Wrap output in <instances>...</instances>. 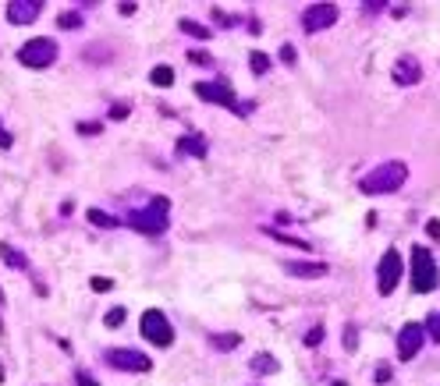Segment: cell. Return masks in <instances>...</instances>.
Listing matches in <instances>:
<instances>
[{
  "label": "cell",
  "mask_w": 440,
  "mask_h": 386,
  "mask_svg": "<svg viewBox=\"0 0 440 386\" xmlns=\"http://www.w3.org/2000/svg\"><path fill=\"white\" fill-rule=\"evenodd\" d=\"M405 181H408V167H405L401 159H391V163H380L376 171H369L359 181V192H366V195H391Z\"/></svg>",
  "instance_id": "1"
},
{
  "label": "cell",
  "mask_w": 440,
  "mask_h": 386,
  "mask_svg": "<svg viewBox=\"0 0 440 386\" xmlns=\"http://www.w3.org/2000/svg\"><path fill=\"white\" fill-rule=\"evenodd\" d=\"M167 209H171V199L156 195L146 209H132L128 224H132L139 234H163V231H167Z\"/></svg>",
  "instance_id": "2"
},
{
  "label": "cell",
  "mask_w": 440,
  "mask_h": 386,
  "mask_svg": "<svg viewBox=\"0 0 440 386\" xmlns=\"http://www.w3.org/2000/svg\"><path fill=\"white\" fill-rule=\"evenodd\" d=\"M433 287H436L433 255H429V248L415 245V248H412V291H415V294H429Z\"/></svg>",
  "instance_id": "3"
},
{
  "label": "cell",
  "mask_w": 440,
  "mask_h": 386,
  "mask_svg": "<svg viewBox=\"0 0 440 386\" xmlns=\"http://www.w3.org/2000/svg\"><path fill=\"white\" fill-rule=\"evenodd\" d=\"M139 329H142V337L149 344H156V348H171L174 344V326L167 322V315H163L160 308H146Z\"/></svg>",
  "instance_id": "4"
},
{
  "label": "cell",
  "mask_w": 440,
  "mask_h": 386,
  "mask_svg": "<svg viewBox=\"0 0 440 386\" xmlns=\"http://www.w3.org/2000/svg\"><path fill=\"white\" fill-rule=\"evenodd\" d=\"M18 61L25 68H50L53 61H57V43L53 39H29L18 50Z\"/></svg>",
  "instance_id": "5"
},
{
  "label": "cell",
  "mask_w": 440,
  "mask_h": 386,
  "mask_svg": "<svg viewBox=\"0 0 440 386\" xmlns=\"http://www.w3.org/2000/svg\"><path fill=\"white\" fill-rule=\"evenodd\" d=\"M401 273H405L401 255L394 248H387V252H383V259H380V266H376V287H380V294H394Z\"/></svg>",
  "instance_id": "6"
},
{
  "label": "cell",
  "mask_w": 440,
  "mask_h": 386,
  "mask_svg": "<svg viewBox=\"0 0 440 386\" xmlns=\"http://www.w3.org/2000/svg\"><path fill=\"white\" fill-rule=\"evenodd\" d=\"M106 365L125 369V372H149V369H153L149 355L132 351V348H110V351H106Z\"/></svg>",
  "instance_id": "7"
},
{
  "label": "cell",
  "mask_w": 440,
  "mask_h": 386,
  "mask_svg": "<svg viewBox=\"0 0 440 386\" xmlns=\"http://www.w3.org/2000/svg\"><path fill=\"white\" fill-rule=\"evenodd\" d=\"M338 15H341L338 4H309L305 15H302V29L305 32H323V29H330L338 22Z\"/></svg>",
  "instance_id": "8"
},
{
  "label": "cell",
  "mask_w": 440,
  "mask_h": 386,
  "mask_svg": "<svg viewBox=\"0 0 440 386\" xmlns=\"http://www.w3.org/2000/svg\"><path fill=\"white\" fill-rule=\"evenodd\" d=\"M195 96L206 99V103H216V106L238 110V96H235L228 85H216V82H195Z\"/></svg>",
  "instance_id": "9"
},
{
  "label": "cell",
  "mask_w": 440,
  "mask_h": 386,
  "mask_svg": "<svg viewBox=\"0 0 440 386\" xmlns=\"http://www.w3.org/2000/svg\"><path fill=\"white\" fill-rule=\"evenodd\" d=\"M422 341H426V334H422V326L419 322H408L401 334H398V358H415L419 351H422Z\"/></svg>",
  "instance_id": "10"
},
{
  "label": "cell",
  "mask_w": 440,
  "mask_h": 386,
  "mask_svg": "<svg viewBox=\"0 0 440 386\" xmlns=\"http://www.w3.org/2000/svg\"><path fill=\"white\" fill-rule=\"evenodd\" d=\"M39 11H43L39 0H11V4H8V22H15V25H29V22L39 18Z\"/></svg>",
  "instance_id": "11"
},
{
  "label": "cell",
  "mask_w": 440,
  "mask_h": 386,
  "mask_svg": "<svg viewBox=\"0 0 440 386\" xmlns=\"http://www.w3.org/2000/svg\"><path fill=\"white\" fill-rule=\"evenodd\" d=\"M391 75H394L398 85H419V82H422V68H419L415 57H398Z\"/></svg>",
  "instance_id": "12"
},
{
  "label": "cell",
  "mask_w": 440,
  "mask_h": 386,
  "mask_svg": "<svg viewBox=\"0 0 440 386\" xmlns=\"http://www.w3.org/2000/svg\"><path fill=\"white\" fill-rule=\"evenodd\" d=\"M284 273L298 280H319V277H326V266L323 262H284Z\"/></svg>",
  "instance_id": "13"
},
{
  "label": "cell",
  "mask_w": 440,
  "mask_h": 386,
  "mask_svg": "<svg viewBox=\"0 0 440 386\" xmlns=\"http://www.w3.org/2000/svg\"><path fill=\"white\" fill-rule=\"evenodd\" d=\"M178 152H185V156H206V138L202 135H185V138H178Z\"/></svg>",
  "instance_id": "14"
},
{
  "label": "cell",
  "mask_w": 440,
  "mask_h": 386,
  "mask_svg": "<svg viewBox=\"0 0 440 386\" xmlns=\"http://www.w3.org/2000/svg\"><path fill=\"white\" fill-rule=\"evenodd\" d=\"M249 369H252L256 376H273V372H281V362L273 358V355H256V358L249 362Z\"/></svg>",
  "instance_id": "15"
},
{
  "label": "cell",
  "mask_w": 440,
  "mask_h": 386,
  "mask_svg": "<svg viewBox=\"0 0 440 386\" xmlns=\"http://www.w3.org/2000/svg\"><path fill=\"white\" fill-rule=\"evenodd\" d=\"M0 259H4V262H8L11 269H29V259H25V255H22V252H18L15 245H8V241L0 245Z\"/></svg>",
  "instance_id": "16"
},
{
  "label": "cell",
  "mask_w": 440,
  "mask_h": 386,
  "mask_svg": "<svg viewBox=\"0 0 440 386\" xmlns=\"http://www.w3.org/2000/svg\"><path fill=\"white\" fill-rule=\"evenodd\" d=\"M85 216H89V224H92V227H106V231L121 224V220H118V216H110V213H103V209H89Z\"/></svg>",
  "instance_id": "17"
},
{
  "label": "cell",
  "mask_w": 440,
  "mask_h": 386,
  "mask_svg": "<svg viewBox=\"0 0 440 386\" xmlns=\"http://www.w3.org/2000/svg\"><path fill=\"white\" fill-rule=\"evenodd\" d=\"M238 344H242L238 334H213V337H209V348H216V351H231V348H238Z\"/></svg>",
  "instance_id": "18"
},
{
  "label": "cell",
  "mask_w": 440,
  "mask_h": 386,
  "mask_svg": "<svg viewBox=\"0 0 440 386\" xmlns=\"http://www.w3.org/2000/svg\"><path fill=\"white\" fill-rule=\"evenodd\" d=\"M149 82H153L156 89H167V85H174V71H171L167 64H160V68H153V75H149Z\"/></svg>",
  "instance_id": "19"
},
{
  "label": "cell",
  "mask_w": 440,
  "mask_h": 386,
  "mask_svg": "<svg viewBox=\"0 0 440 386\" xmlns=\"http://www.w3.org/2000/svg\"><path fill=\"white\" fill-rule=\"evenodd\" d=\"M178 29H181V32H188V36H195V39H209V29H206V25H199V22H192V18H181V22H178Z\"/></svg>",
  "instance_id": "20"
},
{
  "label": "cell",
  "mask_w": 440,
  "mask_h": 386,
  "mask_svg": "<svg viewBox=\"0 0 440 386\" xmlns=\"http://www.w3.org/2000/svg\"><path fill=\"white\" fill-rule=\"evenodd\" d=\"M249 64H252L256 75H266V71H270V57H266L263 50H252V53H249Z\"/></svg>",
  "instance_id": "21"
},
{
  "label": "cell",
  "mask_w": 440,
  "mask_h": 386,
  "mask_svg": "<svg viewBox=\"0 0 440 386\" xmlns=\"http://www.w3.org/2000/svg\"><path fill=\"white\" fill-rule=\"evenodd\" d=\"M125 319H128V312H125V305H121V308H110L103 322H106L110 329H118V326H125Z\"/></svg>",
  "instance_id": "22"
},
{
  "label": "cell",
  "mask_w": 440,
  "mask_h": 386,
  "mask_svg": "<svg viewBox=\"0 0 440 386\" xmlns=\"http://www.w3.org/2000/svg\"><path fill=\"white\" fill-rule=\"evenodd\" d=\"M422 334H426V337H433V341L440 344V312H433V315L426 319V326H422Z\"/></svg>",
  "instance_id": "23"
},
{
  "label": "cell",
  "mask_w": 440,
  "mask_h": 386,
  "mask_svg": "<svg viewBox=\"0 0 440 386\" xmlns=\"http://www.w3.org/2000/svg\"><path fill=\"white\" fill-rule=\"evenodd\" d=\"M266 234L273 238V241H284V245H298V248H309L302 238H291V234H281V231H273V227H266Z\"/></svg>",
  "instance_id": "24"
},
{
  "label": "cell",
  "mask_w": 440,
  "mask_h": 386,
  "mask_svg": "<svg viewBox=\"0 0 440 386\" xmlns=\"http://www.w3.org/2000/svg\"><path fill=\"white\" fill-rule=\"evenodd\" d=\"M316 344H323V326H312L305 334V348H316Z\"/></svg>",
  "instance_id": "25"
},
{
  "label": "cell",
  "mask_w": 440,
  "mask_h": 386,
  "mask_svg": "<svg viewBox=\"0 0 440 386\" xmlns=\"http://www.w3.org/2000/svg\"><path fill=\"white\" fill-rule=\"evenodd\" d=\"M345 348H348V351L359 348V329H355V326H345Z\"/></svg>",
  "instance_id": "26"
},
{
  "label": "cell",
  "mask_w": 440,
  "mask_h": 386,
  "mask_svg": "<svg viewBox=\"0 0 440 386\" xmlns=\"http://www.w3.org/2000/svg\"><path fill=\"white\" fill-rule=\"evenodd\" d=\"M188 61H192V64H206V68L213 64V57H209L206 50H192V53H188Z\"/></svg>",
  "instance_id": "27"
},
{
  "label": "cell",
  "mask_w": 440,
  "mask_h": 386,
  "mask_svg": "<svg viewBox=\"0 0 440 386\" xmlns=\"http://www.w3.org/2000/svg\"><path fill=\"white\" fill-rule=\"evenodd\" d=\"M373 379H376V383H391V365H383V362H380V365L373 369Z\"/></svg>",
  "instance_id": "28"
},
{
  "label": "cell",
  "mask_w": 440,
  "mask_h": 386,
  "mask_svg": "<svg viewBox=\"0 0 440 386\" xmlns=\"http://www.w3.org/2000/svg\"><path fill=\"white\" fill-rule=\"evenodd\" d=\"M57 25H61V29H78V25H82V18H78V15H61V18H57Z\"/></svg>",
  "instance_id": "29"
},
{
  "label": "cell",
  "mask_w": 440,
  "mask_h": 386,
  "mask_svg": "<svg viewBox=\"0 0 440 386\" xmlns=\"http://www.w3.org/2000/svg\"><path fill=\"white\" fill-rule=\"evenodd\" d=\"M213 22H216V25H235L238 18H231L228 11H220V8H213Z\"/></svg>",
  "instance_id": "30"
},
{
  "label": "cell",
  "mask_w": 440,
  "mask_h": 386,
  "mask_svg": "<svg viewBox=\"0 0 440 386\" xmlns=\"http://www.w3.org/2000/svg\"><path fill=\"white\" fill-rule=\"evenodd\" d=\"M281 61H284L288 68H291V64L298 61V53H295V46H281Z\"/></svg>",
  "instance_id": "31"
},
{
  "label": "cell",
  "mask_w": 440,
  "mask_h": 386,
  "mask_svg": "<svg viewBox=\"0 0 440 386\" xmlns=\"http://www.w3.org/2000/svg\"><path fill=\"white\" fill-rule=\"evenodd\" d=\"M110 117H114V121L128 117V106H125V103H114V106H110Z\"/></svg>",
  "instance_id": "32"
},
{
  "label": "cell",
  "mask_w": 440,
  "mask_h": 386,
  "mask_svg": "<svg viewBox=\"0 0 440 386\" xmlns=\"http://www.w3.org/2000/svg\"><path fill=\"white\" fill-rule=\"evenodd\" d=\"M426 234H429L433 241L440 238V224H436V220H426Z\"/></svg>",
  "instance_id": "33"
},
{
  "label": "cell",
  "mask_w": 440,
  "mask_h": 386,
  "mask_svg": "<svg viewBox=\"0 0 440 386\" xmlns=\"http://www.w3.org/2000/svg\"><path fill=\"white\" fill-rule=\"evenodd\" d=\"M78 131H82V135H99V124H89V121H82V124H78Z\"/></svg>",
  "instance_id": "34"
},
{
  "label": "cell",
  "mask_w": 440,
  "mask_h": 386,
  "mask_svg": "<svg viewBox=\"0 0 440 386\" xmlns=\"http://www.w3.org/2000/svg\"><path fill=\"white\" fill-rule=\"evenodd\" d=\"M92 291H110V280H106V277H96V280H92Z\"/></svg>",
  "instance_id": "35"
},
{
  "label": "cell",
  "mask_w": 440,
  "mask_h": 386,
  "mask_svg": "<svg viewBox=\"0 0 440 386\" xmlns=\"http://www.w3.org/2000/svg\"><path fill=\"white\" fill-rule=\"evenodd\" d=\"M118 11H121V15H135V11H139V4H118Z\"/></svg>",
  "instance_id": "36"
},
{
  "label": "cell",
  "mask_w": 440,
  "mask_h": 386,
  "mask_svg": "<svg viewBox=\"0 0 440 386\" xmlns=\"http://www.w3.org/2000/svg\"><path fill=\"white\" fill-rule=\"evenodd\" d=\"M78 386H99V383H96V379H89L85 372H78Z\"/></svg>",
  "instance_id": "37"
},
{
  "label": "cell",
  "mask_w": 440,
  "mask_h": 386,
  "mask_svg": "<svg viewBox=\"0 0 440 386\" xmlns=\"http://www.w3.org/2000/svg\"><path fill=\"white\" fill-rule=\"evenodd\" d=\"M0 149H11V135L8 131H0Z\"/></svg>",
  "instance_id": "38"
},
{
  "label": "cell",
  "mask_w": 440,
  "mask_h": 386,
  "mask_svg": "<svg viewBox=\"0 0 440 386\" xmlns=\"http://www.w3.org/2000/svg\"><path fill=\"white\" fill-rule=\"evenodd\" d=\"M0 383H4V365H0Z\"/></svg>",
  "instance_id": "39"
},
{
  "label": "cell",
  "mask_w": 440,
  "mask_h": 386,
  "mask_svg": "<svg viewBox=\"0 0 440 386\" xmlns=\"http://www.w3.org/2000/svg\"><path fill=\"white\" fill-rule=\"evenodd\" d=\"M334 386H345V383H334Z\"/></svg>",
  "instance_id": "40"
},
{
  "label": "cell",
  "mask_w": 440,
  "mask_h": 386,
  "mask_svg": "<svg viewBox=\"0 0 440 386\" xmlns=\"http://www.w3.org/2000/svg\"><path fill=\"white\" fill-rule=\"evenodd\" d=\"M0 329H4V326H0Z\"/></svg>",
  "instance_id": "41"
}]
</instances>
